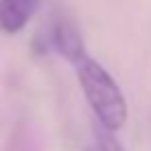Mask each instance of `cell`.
Masks as SVG:
<instances>
[{"label": "cell", "mask_w": 151, "mask_h": 151, "mask_svg": "<svg viewBox=\"0 0 151 151\" xmlns=\"http://www.w3.org/2000/svg\"><path fill=\"white\" fill-rule=\"evenodd\" d=\"M76 78L85 93L87 104L91 107L98 127L116 133L124 127L129 118V107L120 85L96 58L85 56L76 62Z\"/></svg>", "instance_id": "cell-1"}, {"label": "cell", "mask_w": 151, "mask_h": 151, "mask_svg": "<svg viewBox=\"0 0 151 151\" xmlns=\"http://www.w3.org/2000/svg\"><path fill=\"white\" fill-rule=\"evenodd\" d=\"M51 47L60 53L62 58H67L69 62H78L80 58L87 56V49H85V40H82V33L78 31L71 20H58L56 24L51 27Z\"/></svg>", "instance_id": "cell-2"}, {"label": "cell", "mask_w": 151, "mask_h": 151, "mask_svg": "<svg viewBox=\"0 0 151 151\" xmlns=\"http://www.w3.org/2000/svg\"><path fill=\"white\" fill-rule=\"evenodd\" d=\"M40 0H0V31L18 33L36 16Z\"/></svg>", "instance_id": "cell-3"}, {"label": "cell", "mask_w": 151, "mask_h": 151, "mask_svg": "<svg viewBox=\"0 0 151 151\" xmlns=\"http://www.w3.org/2000/svg\"><path fill=\"white\" fill-rule=\"evenodd\" d=\"M96 145H98V151H124L116 133L107 131L102 127H96Z\"/></svg>", "instance_id": "cell-4"}]
</instances>
